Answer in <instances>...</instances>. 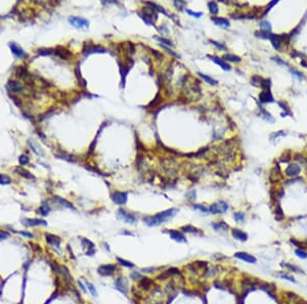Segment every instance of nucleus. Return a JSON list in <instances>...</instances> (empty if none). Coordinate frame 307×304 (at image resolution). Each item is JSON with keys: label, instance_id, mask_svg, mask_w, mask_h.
I'll return each instance as SVG.
<instances>
[{"label": "nucleus", "instance_id": "obj_52", "mask_svg": "<svg viewBox=\"0 0 307 304\" xmlns=\"http://www.w3.org/2000/svg\"><path fill=\"white\" fill-rule=\"evenodd\" d=\"M196 196H197V193H196L195 189H193V191L187 192L186 195H185V198H186L187 200H195Z\"/></svg>", "mask_w": 307, "mask_h": 304}, {"label": "nucleus", "instance_id": "obj_1", "mask_svg": "<svg viewBox=\"0 0 307 304\" xmlns=\"http://www.w3.org/2000/svg\"><path fill=\"white\" fill-rule=\"evenodd\" d=\"M178 210L175 209V208H170V209L164 210L162 212L157 213L154 216H144L143 218V222L146 223L149 226H158V225L165 223L168 220L172 219L175 215L177 214Z\"/></svg>", "mask_w": 307, "mask_h": 304}, {"label": "nucleus", "instance_id": "obj_20", "mask_svg": "<svg viewBox=\"0 0 307 304\" xmlns=\"http://www.w3.org/2000/svg\"><path fill=\"white\" fill-rule=\"evenodd\" d=\"M212 22L215 24L216 26H219V27H223V28H228L230 23L227 19H224V17H211Z\"/></svg>", "mask_w": 307, "mask_h": 304}, {"label": "nucleus", "instance_id": "obj_34", "mask_svg": "<svg viewBox=\"0 0 307 304\" xmlns=\"http://www.w3.org/2000/svg\"><path fill=\"white\" fill-rule=\"evenodd\" d=\"M143 277V274L137 271V270H133V271H131L130 274H129V277H130L132 280H134V282H137V280H140Z\"/></svg>", "mask_w": 307, "mask_h": 304}, {"label": "nucleus", "instance_id": "obj_18", "mask_svg": "<svg viewBox=\"0 0 307 304\" xmlns=\"http://www.w3.org/2000/svg\"><path fill=\"white\" fill-rule=\"evenodd\" d=\"M231 236H233V239L241 242H246L248 240V235L243 230H239V228H233L231 230Z\"/></svg>", "mask_w": 307, "mask_h": 304}, {"label": "nucleus", "instance_id": "obj_38", "mask_svg": "<svg viewBox=\"0 0 307 304\" xmlns=\"http://www.w3.org/2000/svg\"><path fill=\"white\" fill-rule=\"evenodd\" d=\"M208 7H209V10H210L211 14H216L218 12V5L216 2H214V1L208 2Z\"/></svg>", "mask_w": 307, "mask_h": 304}, {"label": "nucleus", "instance_id": "obj_46", "mask_svg": "<svg viewBox=\"0 0 307 304\" xmlns=\"http://www.w3.org/2000/svg\"><path fill=\"white\" fill-rule=\"evenodd\" d=\"M233 218H234V220H236L237 222H243L244 220H245V218H246V216H245L244 213L237 212V213H234V214H233Z\"/></svg>", "mask_w": 307, "mask_h": 304}, {"label": "nucleus", "instance_id": "obj_14", "mask_svg": "<svg viewBox=\"0 0 307 304\" xmlns=\"http://www.w3.org/2000/svg\"><path fill=\"white\" fill-rule=\"evenodd\" d=\"M23 223L27 226H38V225H47V222L43 219H37V218H26L23 220Z\"/></svg>", "mask_w": 307, "mask_h": 304}, {"label": "nucleus", "instance_id": "obj_63", "mask_svg": "<svg viewBox=\"0 0 307 304\" xmlns=\"http://www.w3.org/2000/svg\"><path fill=\"white\" fill-rule=\"evenodd\" d=\"M301 65H302V66H304L305 68H307V63L305 62V59H302V61H301Z\"/></svg>", "mask_w": 307, "mask_h": 304}, {"label": "nucleus", "instance_id": "obj_17", "mask_svg": "<svg viewBox=\"0 0 307 304\" xmlns=\"http://www.w3.org/2000/svg\"><path fill=\"white\" fill-rule=\"evenodd\" d=\"M180 230H181L182 233H192V235H198V236L203 235L202 230H199L198 227L193 226V225H190V224H186V225H183V226H181V227H180Z\"/></svg>", "mask_w": 307, "mask_h": 304}, {"label": "nucleus", "instance_id": "obj_42", "mask_svg": "<svg viewBox=\"0 0 307 304\" xmlns=\"http://www.w3.org/2000/svg\"><path fill=\"white\" fill-rule=\"evenodd\" d=\"M278 275H280L282 279H285V280H289V282H292V283H296V280L294 279V277H292V275H290V274H286L285 271H280L278 272Z\"/></svg>", "mask_w": 307, "mask_h": 304}, {"label": "nucleus", "instance_id": "obj_19", "mask_svg": "<svg viewBox=\"0 0 307 304\" xmlns=\"http://www.w3.org/2000/svg\"><path fill=\"white\" fill-rule=\"evenodd\" d=\"M7 88L12 92H23V90H24L23 85L20 82L14 81V80H9L8 83H7Z\"/></svg>", "mask_w": 307, "mask_h": 304}, {"label": "nucleus", "instance_id": "obj_59", "mask_svg": "<svg viewBox=\"0 0 307 304\" xmlns=\"http://www.w3.org/2000/svg\"><path fill=\"white\" fill-rule=\"evenodd\" d=\"M77 284H78L79 288H80V289H81L82 292H83V293H85V294H86V293H87V289H86V288H85V286H84L83 283H82V282H80V280H77Z\"/></svg>", "mask_w": 307, "mask_h": 304}, {"label": "nucleus", "instance_id": "obj_13", "mask_svg": "<svg viewBox=\"0 0 307 304\" xmlns=\"http://www.w3.org/2000/svg\"><path fill=\"white\" fill-rule=\"evenodd\" d=\"M259 100L262 103H274V98H273L270 90H262L259 93Z\"/></svg>", "mask_w": 307, "mask_h": 304}, {"label": "nucleus", "instance_id": "obj_55", "mask_svg": "<svg viewBox=\"0 0 307 304\" xmlns=\"http://www.w3.org/2000/svg\"><path fill=\"white\" fill-rule=\"evenodd\" d=\"M290 72L292 73V74L295 75V76H297V77H299V78H301V79H304L303 73H301V72L297 71L296 69H292V68H291V69H290Z\"/></svg>", "mask_w": 307, "mask_h": 304}, {"label": "nucleus", "instance_id": "obj_60", "mask_svg": "<svg viewBox=\"0 0 307 304\" xmlns=\"http://www.w3.org/2000/svg\"><path fill=\"white\" fill-rule=\"evenodd\" d=\"M19 233L20 236H26V238H34V235L33 233H27V232H19Z\"/></svg>", "mask_w": 307, "mask_h": 304}, {"label": "nucleus", "instance_id": "obj_21", "mask_svg": "<svg viewBox=\"0 0 307 304\" xmlns=\"http://www.w3.org/2000/svg\"><path fill=\"white\" fill-rule=\"evenodd\" d=\"M208 56H209V58H210L211 59H212L214 63L217 64L219 67L222 68L224 71H229V70L231 69L230 66H229V65H228L227 63H225V62H224L222 59H219V58H217V56H214V55H208Z\"/></svg>", "mask_w": 307, "mask_h": 304}, {"label": "nucleus", "instance_id": "obj_47", "mask_svg": "<svg viewBox=\"0 0 307 304\" xmlns=\"http://www.w3.org/2000/svg\"><path fill=\"white\" fill-rule=\"evenodd\" d=\"M295 254L297 255L299 258L301 259H306L307 258V252L305 250H302V249H296L295 250Z\"/></svg>", "mask_w": 307, "mask_h": 304}, {"label": "nucleus", "instance_id": "obj_26", "mask_svg": "<svg viewBox=\"0 0 307 304\" xmlns=\"http://www.w3.org/2000/svg\"><path fill=\"white\" fill-rule=\"evenodd\" d=\"M14 170L17 171L20 176H23V177H25V178H28V179H34L35 178L34 176L29 172V171L26 170V169H24L23 167H15Z\"/></svg>", "mask_w": 307, "mask_h": 304}, {"label": "nucleus", "instance_id": "obj_41", "mask_svg": "<svg viewBox=\"0 0 307 304\" xmlns=\"http://www.w3.org/2000/svg\"><path fill=\"white\" fill-rule=\"evenodd\" d=\"M11 183V178L8 175H5V174H0V184L5 185V184H9Z\"/></svg>", "mask_w": 307, "mask_h": 304}, {"label": "nucleus", "instance_id": "obj_39", "mask_svg": "<svg viewBox=\"0 0 307 304\" xmlns=\"http://www.w3.org/2000/svg\"><path fill=\"white\" fill-rule=\"evenodd\" d=\"M259 109H260V111H261V113L263 114V116H264L265 120L268 121V122H270V123H273V122H274V119L272 118L271 115H270V114L268 113V112H266V111L264 110V109H263V106H259Z\"/></svg>", "mask_w": 307, "mask_h": 304}, {"label": "nucleus", "instance_id": "obj_10", "mask_svg": "<svg viewBox=\"0 0 307 304\" xmlns=\"http://www.w3.org/2000/svg\"><path fill=\"white\" fill-rule=\"evenodd\" d=\"M44 236H45L46 242H47V243L49 244L50 246H52L53 248H56V250L61 251V240L60 236H55V235H51V233H46Z\"/></svg>", "mask_w": 307, "mask_h": 304}, {"label": "nucleus", "instance_id": "obj_30", "mask_svg": "<svg viewBox=\"0 0 307 304\" xmlns=\"http://www.w3.org/2000/svg\"><path fill=\"white\" fill-rule=\"evenodd\" d=\"M260 29H261L263 32H271V24H270L268 21H262L260 22Z\"/></svg>", "mask_w": 307, "mask_h": 304}, {"label": "nucleus", "instance_id": "obj_27", "mask_svg": "<svg viewBox=\"0 0 307 304\" xmlns=\"http://www.w3.org/2000/svg\"><path fill=\"white\" fill-rule=\"evenodd\" d=\"M223 59L225 61H229V62H233V63H240L242 61V59L240 56L236 55V54H230V53H226L223 55Z\"/></svg>", "mask_w": 307, "mask_h": 304}, {"label": "nucleus", "instance_id": "obj_28", "mask_svg": "<svg viewBox=\"0 0 307 304\" xmlns=\"http://www.w3.org/2000/svg\"><path fill=\"white\" fill-rule=\"evenodd\" d=\"M84 282H85V285H86L87 289H88V291L90 292V294L93 296V297H97V296H99V293H97L96 289H95L94 285L91 284V283H90L89 280H85Z\"/></svg>", "mask_w": 307, "mask_h": 304}, {"label": "nucleus", "instance_id": "obj_23", "mask_svg": "<svg viewBox=\"0 0 307 304\" xmlns=\"http://www.w3.org/2000/svg\"><path fill=\"white\" fill-rule=\"evenodd\" d=\"M218 271H219V265H214L206 269L205 272H204V275H205L207 279H213L215 275L218 274Z\"/></svg>", "mask_w": 307, "mask_h": 304}, {"label": "nucleus", "instance_id": "obj_48", "mask_svg": "<svg viewBox=\"0 0 307 304\" xmlns=\"http://www.w3.org/2000/svg\"><path fill=\"white\" fill-rule=\"evenodd\" d=\"M155 39H157L158 41H160V42H162V45H168V46H173V44H172V42L170 40H167V39H165V38H162V37H157V36H155L154 37Z\"/></svg>", "mask_w": 307, "mask_h": 304}, {"label": "nucleus", "instance_id": "obj_35", "mask_svg": "<svg viewBox=\"0 0 307 304\" xmlns=\"http://www.w3.org/2000/svg\"><path fill=\"white\" fill-rule=\"evenodd\" d=\"M81 244H82V246H83V248H86V249H88V250H90V249H94V244L92 243L91 241H89L88 239L83 238L81 240Z\"/></svg>", "mask_w": 307, "mask_h": 304}, {"label": "nucleus", "instance_id": "obj_2", "mask_svg": "<svg viewBox=\"0 0 307 304\" xmlns=\"http://www.w3.org/2000/svg\"><path fill=\"white\" fill-rule=\"evenodd\" d=\"M228 204L224 201H218L216 203L210 205L209 207V212L213 215H218V214H223V213L227 212L228 210Z\"/></svg>", "mask_w": 307, "mask_h": 304}, {"label": "nucleus", "instance_id": "obj_33", "mask_svg": "<svg viewBox=\"0 0 307 304\" xmlns=\"http://www.w3.org/2000/svg\"><path fill=\"white\" fill-rule=\"evenodd\" d=\"M259 87H261L262 90H270V87H271V80H270L269 78L263 79Z\"/></svg>", "mask_w": 307, "mask_h": 304}, {"label": "nucleus", "instance_id": "obj_7", "mask_svg": "<svg viewBox=\"0 0 307 304\" xmlns=\"http://www.w3.org/2000/svg\"><path fill=\"white\" fill-rule=\"evenodd\" d=\"M137 289L143 291H151L155 286V280L149 279L148 277H143L140 280H137Z\"/></svg>", "mask_w": 307, "mask_h": 304}, {"label": "nucleus", "instance_id": "obj_31", "mask_svg": "<svg viewBox=\"0 0 307 304\" xmlns=\"http://www.w3.org/2000/svg\"><path fill=\"white\" fill-rule=\"evenodd\" d=\"M284 211H283V209H282V207L280 206V204H277V206H275V219L278 220V221H280V220H283L284 219Z\"/></svg>", "mask_w": 307, "mask_h": 304}, {"label": "nucleus", "instance_id": "obj_32", "mask_svg": "<svg viewBox=\"0 0 307 304\" xmlns=\"http://www.w3.org/2000/svg\"><path fill=\"white\" fill-rule=\"evenodd\" d=\"M282 266H284L285 268H287L289 270H291V271H294V272H302V274H304V271L302 269H300L298 266H296V265H294V264H290V263H285V264H282Z\"/></svg>", "mask_w": 307, "mask_h": 304}, {"label": "nucleus", "instance_id": "obj_3", "mask_svg": "<svg viewBox=\"0 0 307 304\" xmlns=\"http://www.w3.org/2000/svg\"><path fill=\"white\" fill-rule=\"evenodd\" d=\"M118 271V265L115 263L102 264L97 268V272L102 277H112Z\"/></svg>", "mask_w": 307, "mask_h": 304}, {"label": "nucleus", "instance_id": "obj_6", "mask_svg": "<svg viewBox=\"0 0 307 304\" xmlns=\"http://www.w3.org/2000/svg\"><path fill=\"white\" fill-rule=\"evenodd\" d=\"M111 199H112V201L115 204L123 206V205H125L127 203L128 193H125V192H114L111 195Z\"/></svg>", "mask_w": 307, "mask_h": 304}, {"label": "nucleus", "instance_id": "obj_24", "mask_svg": "<svg viewBox=\"0 0 307 304\" xmlns=\"http://www.w3.org/2000/svg\"><path fill=\"white\" fill-rule=\"evenodd\" d=\"M53 201L56 202V203H58V204L61 205V206L70 208V209H75L74 205L72 204L71 202H69L68 200H66V199H64V198H61V197H58V196L53 197Z\"/></svg>", "mask_w": 307, "mask_h": 304}, {"label": "nucleus", "instance_id": "obj_12", "mask_svg": "<svg viewBox=\"0 0 307 304\" xmlns=\"http://www.w3.org/2000/svg\"><path fill=\"white\" fill-rule=\"evenodd\" d=\"M301 172V167L298 164H289L288 167L286 168L285 174L289 177H296Z\"/></svg>", "mask_w": 307, "mask_h": 304}, {"label": "nucleus", "instance_id": "obj_8", "mask_svg": "<svg viewBox=\"0 0 307 304\" xmlns=\"http://www.w3.org/2000/svg\"><path fill=\"white\" fill-rule=\"evenodd\" d=\"M169 236L170 239H172L173 241L177 242V243H187L186 236H184V233L181 230H169Z\"/></svg>", "mask_w": 307, "mask_h": 304}, {"label": "nucleus", "instance_id": "obj_29", "mask_svg": "<svg viewBox=\"0 0 307 304\" xmlns=\"http://www.w3.org/2000/svg\"><path fill=\"white\" fill-rule=\"evenodd\" d=\"M198 75H200V77H201V78H203V79L205 80V81L207 82L208 84L213 85V86H216V85L218 84V81H216V80H215V79H213V78H211V77L207 76V75L202 74V73H198Z\"/></svg>", "mask_w": 307, "mask_h": 304}, {"label": "nucleus", "instance_id": "obj_25", "mask_svg": "<svg viewBox=\"0 0 307 304\" xmlns=\"http://www.w3.org/2000/svg\"><path fill=\"white\" fill-rule=\"evenodd\" d=\"M116 260H117V263L119 264V265L123 266V267H126V268L132 269L135 267V264L134 263H132L131 261L126 260V259H124V258H121V257H117Z\"/></svg>", "mask_w": 307, "mask_h": 304}, {"label": "nucleus", "instance_id": "obj_45", "mask_svg": "<svg viewBox=\"0 0 307 304\" xmlns=\"http://www.w3.org/2000/svg\"><path fill=\"white\" fill-rule=\"evenodd\" d=\"M192 207L195 210H199V211H201L202 213H205V214H207V213L209 212V209H207L205 206L200 205V204H193V205H192Z\"/></svg>", "mask_w": 307, "mask_h": 304}, {"label": "nucleus", "instance_id": "obj_57", "mask_svg": "<svg viewBox=\"0 0 307 304\" xmlns=\"http://www.w3.org/2000/svg\"><path fill=\"white\" fill-rule=\"evenodd\" d=\"M174 5L178 9H181V8H183L185 5H186V3H185L184 1H174Z\"/></svg>", "mask_w": 307, "mask_h": 304}, {"label": "nucleus", "instance_id": "obj_50", "mask_svg": "<svg viewBox=\"0 0 307 304\" xmlns=\"http://www.w3.org/2000/svg\"><path fill=\"white\" fill-rule=\"evenodd\" d=\"M271 59H272L273 62H275V63H277V64L280 65V66H289V64L287 63V62L283 61V59H280V56H272Z\"/></svg>", "mask_w": 307, "mask_h": 304}, {"label": "nucleus", "instance_id": "obj_15", "mask_svg": "<svg viewBox=\"0 0 307 304\" xmlns=\"http://www.w3.org/2000/svg\"><path fill=\"white\" fill-rule=\"evenodd\" d=\"M9 47H10L11 52L14 53L17 58H26V56H27V53H26L25 51L23 50V48H20L17 44L11 42V43H9Z\"/></svg>", "mask_w": 307, "mask_h": 304}, {"label": "nucleus", "instance_id": "obj_40", "mask_svg": "<svg viewBox=\"0 0 307 304\" xmlns=\"http://www.w3.org/2000/svg\"><path fill=\"white\" fill-rule=\"evenodd\" d=\"M277 103H278V106H280V108H282L283 110L285 111V113H286V114H289V115H290V116H292V113H291L290 108H289L288 103H286V101H284V100H280V101H277Z\"/></svg>", "mask_w": 307, "mask_h": 304}, {"label": "nucleus", "instance_id": "obj_4", "mask_svg": "<svg viewBox=\"0 0 307 304\" xmlns=\"http://www.w3.org/2000/svg\"><path fill=\"white\" fill-rule=\"evenodd\" d=\"M114 284H115L116 289H117L118 291H120L122 294H124V295L128 294L129 283H128V280L126 277H124V275H119V277L115 280Z\"/></svg>", "mask_w": 307, "mask_h": 304}, {"label": "nucleus", "instance_id": "obj_61", "mask_svg": "<svg viewBox=\"0 0 307 304\" xmlns=\"http://www.w3.org/2000/svg\"><path fill=\"white\" fill-rule=\"evenodd\" d=\"M51 52H52V51H51L50 49H40V50L38 51V53L41 54V55H44V54H51Z\"/></svg>", "mask_w": 307, "mask_h": 304}, {"label": "nucleus", "instance_id": "obj_5", "mask_svg": "<svg viewBox=\"0 0 307 304\" xmlns=\"http://www.w3.org/2000/svg\"><path fill=\"white\" fill-rule=\"evenodd\" d=\"M117 217L120 220H123L125 223H129V224H135L136 221H137V218L133 214L126 211L125 209H123V208H119L117 210Z\"/></svg>", "mask_w": 307, "mask_h": 304}, {"label": "nucleus", "instance_id": "obj_36", "mask_svg": "<svg viewBox=\"0 0 307 304\" xmlns=\"http://www.w3.org/2000/svg\"><path fill=\"white\" fill-rule=\"evenodd\" d=\"M49 211H50V208H49V206H47V205H42V206H40L39 209L37 210V212L39 213L40 215H42V216H46V215H48Z\"/></svg>", "mask_w": 307, "mask_h": 304}, {"label": "nucleus", "instance_id": "obj_62", "mask_svg": "<svg viewBox=\"0 0 307 304\" xmlns=\"http://www.w3.org/2000/svg\"><path fill=\"white\" fill-rule=\"evenodd\" d=\"M284 135H286V133L284 131H278L277 133H273L270 135V138H273V137H277V136H284Z\"/></svg>", "mask_w": 307, "mask_h": 304}, {"label": "nucleus", "instance_id": "obj_58", "mask_svg": "<svg viewBox=\"0 0 307 304\" xmlns=\"http://www.w3.org/2000/svg\"><path fill=\"white\" fill-rule=\"evenodd\" d=\"M162 47H163V48L165 49V50H166V51H167V52H169L170 54H171V55H173V56H175V58H179V55H178V54H177V53H175V52H174V51H172V50H171V49H170V48H168V47H167V46H165V45H162Z\"/></svg>", "mask_w": 307, "mask_h": 304}, {"label": "nucleus", "instance_id": "obj_37", "mask_svg": "<svg viewBox=\"0 0 307 304\" xmlns=\"http://www.w3.org/2000/svg\"><path fill=\"white\" fill-rule=\"evenodd\" d=\"M263 79H264V78H262L261 76H259V75H254V76L251 78V83L254 86H260Z\"/></svg>", "mask_w": 307, "mask_h": 304}, {"label": "nucleus", "instance_id": "obj_16", "mask_svg": "<svg viewBox=\"0 0 307 304\" xmlns=\"http://www.w3.org/2000/svg\"><path fill=\"white\" fill-rule=\"evenodd\" d=\"M105 53L107 52V49L102 47V46H95V45H89L87 48H84L83 53L85 55L87 54H91V53Z\"/></svg>", "mask_w": 307, "mask_h": 304}, {"label": "nucleus", "instance_id": "obj_22", "mask_svg": "<svg viewBox=\"0 0 307 304\" xmlns=\"http://www.w3.org/2000/svg\"><path fill=\"white\" fill-rule=\"evenodd\" d=\"M211 226H212L213 230H216V232H219V230H223V232H225V230H229V225L226 222H224L223 220L213 222L212 224H211Z\"/></svg>", "mask_w": 307, "mask_h": 304}, {"label": "nucleus", "instance_id": "obj_11", "mask_svg": "<svg viewBox=\"0 0 307 304\" xmlns=\"http://www.w3.org/2000/svg\"><path fill=\"white\" fill-rule=\"evenodd\" d=\"M69 23L76 28H83V27H88L89 26V22L86 19H83V17H69Z\"/></svg>", "mask_w": 307, "mask_h": 304}, {"label": "nucleus", "instance_id": "obj_49", "mask_svg": "<svg viewBox=\"0 0 307 304\" xmlns=\"http://www.w3.org/2000/svg\"><path fill=\"white\" fill-rule=\"evenodd\" d=\"M19 162H20V164L22 165V166H25V165L29 164V162H30L29 157H28V156H26V155H22L19 158Z\"/></svg>", "mask_w": 307, "mask_h": 304}, {"label": "nucleus", "instance_id": "obj_9", "mask_svg": "<svg viewBox=\"0 0 307 304\" xmlns=\"http://www.w3.org/2000/svg\"><path fill=\"white\" fill-rule=\"evenodd\" d=\"M236 258L240 259V260H243L247 263H251V264H255L257 262V259L255 256H253L252 254H249L247 252H236L233 255Z\"/></svg>", "mask_w": 307, "mask_h": 304}, {"label": "nucleus", "instance_id": "obj_54", "mask_svg": "<svg viewBox=\"0 0 307 304\" xmlns=\"http://www.w3.org/2000/svg\"><path fill=\"white\" fill-rule=\"evenodd\" d=\"M186 12L190 15L195 17H201L203 15V12H196V11H193V10H190V9H186Z\"/></svg>", "mask_w": 307, "mask_h": 304}, {"label": "nucleus", "instance_id": "obj_51", "mask_svg": "<svg viewBox=\"0 0 307 304\" xmlns=\"http://www.w3.org/2000/svg\"><path fill=\"white\" fill-rule=\"evenodd\" d=\"M291 56H292V58H302V59H306L305 54L302 53V52H298V51L295 50V49H294L293 52L291 53Z\"/></svg>", "mask_w": 307, "mask_h": 304}, {"label": "nucleus", "instance_id": "obj_44", "mask_svg": "<svg viewBox=\"0 0 307 304\" xmlns=\"http://www.w3.org/2000/svg\"><path fill=\"white\" fill-rule=\"evenodd\" d=\"M162 269H163V267H146V268H143L141 270L146 274H155V272L160 271Z\"/></svg>", "mask_w": 307, "mask_h": 304}, {"label": "nucleus", "instance_id": "obj_56", "mask_svg": "<svg viewBox=\"0 0 307 304\" xmlns=\"http://www.w3.org/2000/svg\"><path fill=\"white\" fill-rule=\"evenodd\" d=\"M277 0H273V1H271V2H270V3L269 4H268V6H267V8L266 9H265V11L264 12H263V15H265V14H267V12L268 11H269V10H270V8H271V7L272 6H274V5L275 4H277Z\"/></svg>", "mask_w": 307, "mask_h": 304}, {"label": "nucleus", "instance_id": "obj_43", "mask_svg": "<svg viewBox=\"0 0 307 304\" xmlns=\"http://www.w3.org/2000/svg\"><path fill=\"white\" fill-rule=\"evenodd\" d=\"M209 42H210L211 44H213L215 47H217L219 50H227V47H226V45H224L223 43L217 42V41H215V40H209Z\"/></svg>", "mask_w": 307, "mask_h": 304}, {"label": "nucleus", "instance_id": "obj_53", "mask_svg": "<svg viewBox=\"0 0 307 304\" xmlns=\"http://www.w3.org/2000/svg\"><path fill=\"white\" fill-rule=\"evenodd\" d=\"M291 158H292V156H291V155H286V152H285V154H284L282 157L280 158V163H288L289 161L291 160Z\"/></svg>", "mask_w": 307, "mask_h": 304}]
</instances>
